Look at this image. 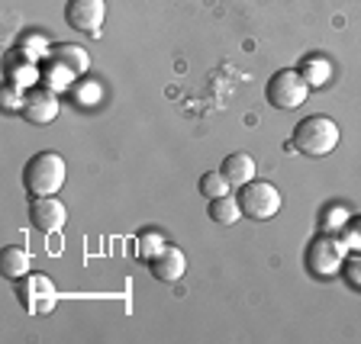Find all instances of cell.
<instances>
[{"label":"cell","instance_id":"obj_1","mask_svg":"<svg viewBox=\"0 0 361 344\" xmlns=\"http://www.w3.org/2000/svg\"><path fill=\"white\" fill-rule=\"evenodd\" d=\"M68 167L59 151H36L23 167V187L30 196H55L65 187Z\"/></svg>","mask_w":361,"mask_h":344},{"label":"cell","instance_id":"obj_2","mask_svg":"<svg viewBox=\"0 0 361 344\" xmlns=\"http://www.w3.org/2000/svg\"><path fill=\"white\" fill-rule=\"evenodd\" d=\"M290 145L307 158H326L338 148V122L329 116H307L293 126Z\"/></svg>","mask_w":361,"mask_h":344},{"label":"cell","instance_id":"obj_3","mask_svg":"<svg viewBox=\"0 0 361 344\" xmlns=\"http://www.w3.org/2000/svg\"><path fill=\"white\" fill-rule=\"evenodd\" d=\"M345 255H348V248L336 232H319L316 238H310L307 251H303V267L316 280H332V277H338Z\"/></svg>","mask_w":361,"mask_h":344},{"label":"cell","instance_id":"obj_4","mask_svg":"<svg viewBox=\"0 0 361 344\" xmlns=\"http://www.w3.org/2000/svg\"><path fill=\"white\" fill-rule=\"evenodd\" d=\"M310 84L303 81L300 71L293 68H281L268 77V87H264V100H268L274 110H297V106L307 103Z\"/></svg>","mask_w":361,"mask_h":344},{"label":"cell","instance_id":"obj_5","mask_svg":"<svg viewBox=\"0 0 361 344\" xmlns=\"http://www.w3.org/2000/svg\"><path fill=\"white\" fill-rule=\"evenodd\" d=\"M235 200L242 206V216L255 219V222H268L281 212V193L268 180H248L245 187H239Z\"/></svg>","mask_w":361,"mask_h":344},{"label":"cell","instance_id":"obj_6","mask_svg":"<svg viewBox=\"0 0 361 344\" xmlns=\"http://www.w3.org/2000/svg\"><path fill=\"white\" fill-rule=\"evenodd\" d=\"M16 300L30 315H49L59 306V290L45 274H26L16 280Z\"/></svg>","mask_w":361,"mask_h":344},{"label":"cell","instance_id":"obj_7","mask_svg":"<svg viewBox=\"0 0 361 344\" xmlns=\"http://www.w3.org/2000/svg\"><path fill=\"white\" fill-rule=\"evenodd\" d=\"M106 20V0H65V23L75 32L100 36Z\"/></svg>","mask_w":361,"mask_h":344},{"label":"cell","instance_id":"obj_8","mask_svg":"<svg viewBox=\"0 0 361 344\" xmlns=\"http://www.w3.org/2000/svg\"><path fill=\"white\" fill-rule=\"evenodd\" d=\"M61 103H59V94L49 87H32L20 103V116L26 122H36V126H49V122L59 120Z\"/></svg>","mask_w":361,"mask_h":344},{"label":"cell","instance_id":"obj_9","mask_svg":"<svg viewBox=\"0 0 361 344\" xmlns=\"http://www.w3.org/2000/svg\"><path fill=\"white\" fill-rule=\"evenodd\" d=\"M30 222L36 232L42 235H55L65 229L68 222V210L59 196H32L30 203Z\"/></svg>","mask_w":361,"mask_h":344},{"label":"cell","instance_id":"obj_10","mask_svg":"<svg viewBox=\"0 0 361 344\" xmlns=\"http://www.w3.org/2000/svg\"><path fill=\"white\" fill-rule=\"evenodd\" d=\"M149 270L158 284H178V280L188 274V257H184V251H180L178 245H165L149 261Z\"/></svg>","mask_w":361,"mask_h":344},{"label":"cell","instance_id":"obj_11","mask_svg":"<svg viewBox=\"0 0 361 344\" xmlns=\"http://www.w3.org/2000/svg\"><path fill=\"white\" fill-rule=\"evenodd\" d=\"M49 65L65 71L71 81H78V77L87 75L90 55H87V49H81V45H75V42H59L52 52H49Z\"/></svg>","mask_w":361,"mask_h":344},{"label":"cell","instance_id":"obj_12","mask_svg":"<svg viewBox=\"0 0 361 344\" xmlns=\"http://www.w3.org/2000/svg\"><path fill=\"white\" fill-rule=\"evenodd\" d=\"M223 177L229 180V187H245L248 180H255V174H258V165H255V158L248 155V151H235V155H226V161H223Z\"/></svg>","mask_w":361,"mask_h":344},{"label":"cell","instance_id":"obj_13","mask_svg":"<svg viewBox=\"0 0 361 344\" xmlns=\"http://www.w3.org/2000/svg\"><path fill=\"white\" fill-rule=\"evenodd\" d=\"M0 274L7 280H13V284L20 277H26V274H30V251L20 245H7L4 255H0Z\"/></svg>","mask_w":361,"mask_h":344},{"label":"cell","instance_id":"obj_14","mask_svg":"<svg viewBox=\"0 0 361 344\" xmlns=\"http://www.w3.org/2000/svg\"><path fill=\"white\" fill-rule=\"evenodd\" d=\"M207 216L213 219L216 225H235L242 219V206L235 196H216V200H210V206H207Z\"/></svg>","mask_w":361,"mask_h":344},{"label":"cell","instance_id":"obj_15","mask_svg":"<svg viewBox=\"0 0 361 344\" xmlns=\"http://www.w3.org/2000/svg\"><path fill=\"white\" fill-rule=\"evenodd\" d=\"M197 190H200L203 200L210 203V200H216V196H226L233 187H229V180L223 177V171H207L200 180H197Z\"/></svg>","mask_w":361,"mask_h":344},{"label":"cell","instance_id":"obj_16","mask_svg":"<svg viewBox=\"0 0 361 344\" xmlns=\"http://www.w3.org/2000/svg\"><path fill=\"white\" fill-rule=\"evenodd\" d=\"M300 75H303V81H307L310 87H323V84L329 81V61L307 58L303 61V68H300Z\"/></svg>","mask_w":361,"mask_h":344},{"label":"cell","instance_id":"obj_17","mask_svg":"<svg viewBox=\"0 0 361 344\" xmlns=\"http://www.w3.org/2000/svg\"><path fill=\"white\" fill-rule=\"evenodd\" d=\"M161 248H165V238H161V232H145V235H139V241H135V257L149 264L152 257L161 251Z\"/></svg>","mask_w":361,"mask_h":344},{"label":"cell","instance_id":"obj_18","mask_svg":"<svg viewBox=\"0 0 361 344\" xmlns=\"http://www.w3.org/2000/svg\"><path fill=\"white\" fill-rule=\"evenodd\" d=\"M338 277L345 280L352 290L361 293V251H348L345 261H342V270H338Z\"/></svg>","mask_w":361,"mask_h":344},{"label":"cell","instance_id":"obj_19","mask_svg":"<svg viewBox=\"0 0 361 344\" xmlns=\"http://www.w3.org/2000/svg\"><path fill=\"white\" fill-rule=\"evenodd\" d=\"M338 238L345 241L348 251H361V216L348 219V222L338 229Z\"/></svg>","mask_w":361,"mask_h":344}]
</instances>
